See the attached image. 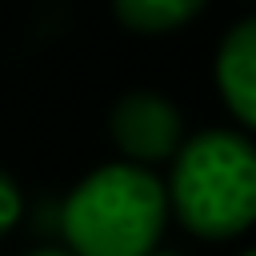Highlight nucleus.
<instances>
[{
	"mask_svg": "<svg viewBox=\"0 0 256 256\" xmlns=\"http://www.w3.org/2000/svg\"><path fill=\"white\" fill-rule=\"evenodd\" d=\"M168 216L196 240L224 244L256 228V136L244 128L188 132L164 176Z\"/></svg>",
	"mask_w": 256,
	"mask_h": 256,
	"instance_id": "obj_1",
	"label": "nucleus"
},
{
	"mask_svg": "<svg viewBox=\"0 0 256 256\" xmlns=\"http://www.w3.org/2000/svg\"><path fill=\"white\" fill-rule=\"evenodd\" d=\"M212 84L236 128L256 136V12L240 16L216 44Z\"/></svg>",
	"mask_w": 256,
	"mask_h": 256,
	"instance_id": "obj_4",
	"label": "nucleus"
},
{
	"mask_svg": "<svg viewBox=\"0 0 256 256\" xmlns=\"http://www.w3.org/2000/svg\"><path fill=\"white\" fill-rule=\"evenodd\" d=\"M208 0H112V16L120 28L136 36H168L192 24Z\"/></svg>",
	"mask_w": 256,
	"mask_h": 256,
	"instance_id": "obj_5",
	"label": "nucleus"
},
{
	"mask_svg": "<svg viewBox=\"0 0 256 256\" xmlns=\"http://www.w3.org/2000/svg\"><path fill=\"white\" fill-rule=\"evenodd\" d=\"M236 256H256V244H248L244 252H236Z\"/></svg>",
	"mask_w": 256,
	"mask_h": 256,
	"instance_id": "obj_8",
	"label": "nucleus"
},
{
	"mask_svg": "<svg viewBox=\"0 0 256 256\" xmlns=\"http://www.w3.org/2000/svg\"><path fill=\"white\" fill-rule=\"evenodd\" d=\"M20 256H76V252H68L64 244H44V248H28V252H20Z\"/></svg>",
	"mask_w": 256,
	"mask_h": 256,
	"instance_id": "obj_7",
	"label": "nucleus"
},
{
	"mask_svg": "<svg viewBox=\"0 0 256 256\" xmlns=\"http://www.w3.org/2000/svg\"><path fill=\"white\" fill-rule=\"evenodd\" d=\"M252 4H256V0H252Z\"/></svg>",
	"mask_w": 256,
	"mask_h": 256,
	"instance_id": "obj_10",
	"label": "nucleus"
},
{
	"mask_svg": "<svg viewBox=\"0 0 256 256\" xmlns=\"http://www.w3.org/2000/svg\"><path fill=\"white\" fill-rule=\"evenodd\" d=\"M20 220H24V188L0 168V240L12 236Z\"/></svg>",
	"mask_w": 256,
	"mask_h": 256,
	"instance_id": "obj_6",
	"label": "nucleus"
},
{
	"mask_svg": "<svg viewBox=\"0 0 256 256\" xmlns=\"http://www.w3.org/2000/svg\"><path fill=\"white\" fill-rule=\"evenodd\" d=\"M108 136L120 160L140 164V168H160L176 156V148L188 136L184 112L176 100L160 88H128L116 96L108 112Z\"/></svg>",
	"mask_w": 256,
	"mask_h": 256,
	"instance_id": "obj_3",
	"label": "nucleus"
},
{
	"mask_svg": "<svg viewBox=\"0 0 256 256\" xmlns=\"http://www.w3.org/2000/svg\"><path fill=\"white\" fill-rule=\"evenodd\" d=\"M152 256H180V252H164V248H156V252H152Z\"/></svg>",
	"mask_w": 256,
	"mask_h": 256,
	"instance_id": "obj_9",
	"label": "nucleus"
},
{
	"mask_svg": "<svg viewBox=\"0 0 256 256\" xmlns=\"http://www.w3.org/2000/svg\"><path fill=\"white\" fill-rule=\"evenodd\" d=\"M168 220L164 180L128 160L84 172L60 204V236L76 256H152Z\"/></svg>",
	"mask_w": 256,
	"mask_h": 256,
	"instance_id": "obj_2",
	"label": "nucleus"
}]
</instances>
